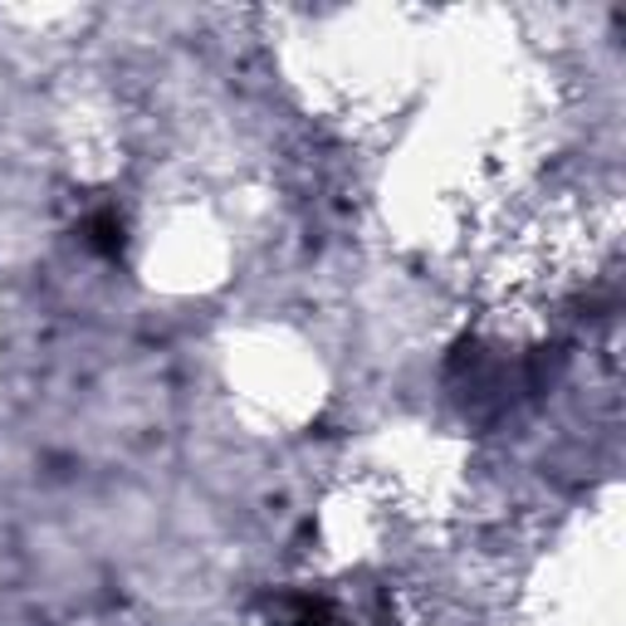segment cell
I'll list each match as a JSON object with an SVG mask.
<instances>
[{
  "mask_svg": "<svg viewBox=\"0 0 626 626\" xmlns=\"http://www.w3.org/2000/svg\"><path fill=\"white\" fill-rule=\"evenodd\" d=\"M89 245L93 250H103V255H118L123 250V216L118 211H98V216H89Z\"/></svg>",
  "mask_w": 626,
  "mask_h": 626,
  "instance_id": "obj_1",
  "label": "cell"
}]
</instances>
